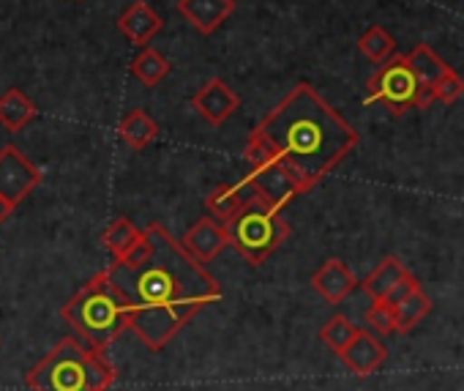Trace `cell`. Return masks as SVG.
<instances>
[{
  "label": "cell",
  "instance_id": "6da1fadb",
  "mask_svg": "<svg viewBox=\"0 0 464 391\" xmlns=\"http://www.w3.org/2000/svg\"><path fill=\"white\" fill-rule=\"evenodd\" d=\"M150 252L142 263L112 260L107 274L129 301V331L159 353L197 312L221 298V288L159 222L145 228Z\"/></svg>",
  "mask_w": 464,
  "mask_h": 391
},
{
  "label": "cell",
  "instance_id": "7a4b0ae2",
  "mask_svg": "<svg viewBox=\"0 0 464 391\" xmlns=\"http://www.w3.org/2000/svg\"><path fill=\"white\" fill-rule=\"evenodd\" d=\"M304 191L317 186L358 145V132L309 85H295L255 129Z\"/></svg>",
  "mask_w": 464,
  "mask_h": 391
},
{
  "label": "cell",
  "instance_id": "3957f363",
  "mask_svg": "<svg viewBox=\"0 0 464 391\" xmlns=\"http://www.w3.org/2000/svg\"><path fill=\"white\" fill-rule=\"evenodd\" d=\"M112 383V361L82 337H63L28 372L31 391H107Z\"/></svg>",
  "mask_w": 464,
  "mask_h": 391
},
{
  "label": "cell",
  "instance_id": "277c9868",
  "mask_svg": "<svg viewBox=\"0 0 464 391\" xmlns=\"http://www.w3.org/2000/svg\"><path fill=\"white\" fill-rule=\"evenodd\" d=\"M61 318L96 350H107L129 328V301L107 271L88 279L61 309Z\"/></svg>",
  "mask_w": 464,
  "mask_h": 391
},
{
  "label": "cell",
  "instance_id": "5b68a950",
  "mask_svg": "<svg viewBox=\"0 0 464 391\" xmlns=\"http://www.w3.org/2000/svg\"><path fill=\"white\" fill-rule=\"evenodd\" d=\"M224 228L229 236V247L252 266L266 263L293 233L290 222L282 217V209L266 203L263 198L224 222Z\"/></svg>",
  "mask_w": 464,
  "mask_h": 391
},
{
  "label": "cell",
  "instance_id": "8992f818",
  "mask_svg": "<svg viewBox=\"0 0 464 391\" xmlns=\"http://www.w3.org/2000/svg\"><path fill=\"white\" fill-rule=\"evenodd\" d=\"M366 102L382 104L391 115L401 118L410 110H426L434 102V91L426 88L418 74L412 72L407 55H391L385 64L377 66V72L369 77Z\"/></svg>",
  "mask_w": 464,
  "mask_h": 391
},
{
  "label": "cell",
  "instance_id": "52a82bcc",
  "mask_svg": "<svg viewBox=\"0 0 464 391\" xmlns=\"http://www.w3.org/2000/svg\"><path fill=\"white\" fill-rule=\"evenodd\" d=\"M42 170L14 145L0 148V198L14 209L42 183Z\"/></svg>",
  "mask_w": 464,
  "mask_h": 391
},
{
  "label": "cell",
  "instance_id": "ba28073f",
  "mask_svg": "<svg viewBox=\"0 0 464 391\" xmlns=\"http://www.w3.org/2000/svg\"><path fill=\"white\" fill-rule=\"evenodd\" d=\"M249 178L257 186L260 198L276 209H285L287 203H293L298 198V194H304L301 183L290 175V170L279 159H268L263 164H255Z\"/></svg>",
  "mask_w": 464,
  "mask_h": 391
},
{
  "label": "cell",
  "instance_id": "9c48e42d",
  "mask_svg": "<svg viewBox=\"0 0 464 391\" xmlns=\"http://www.w3.org/2000/svg\"><path fill=\"white\" fill-rule=\"evenodd\" d=\"M191 107H194L210 126H221L224 121H229L232 115L238 112L241 99H238V93L232 91L224 80L210 77V80L202 83L199 91L191 96Z\"/></svg>",
  "mask_w": 464,
  "mask_h": 391
},
{
  "label": "cell",
  "instance_id": "30bf717a",
  "mask_svg": "<svg viewBox=\"0 0 464 391\" xmlns=\"http://www.w3.org/2000/svg\"><path fill=\"white\" fill-rule=\"evenodd\" d=\"M260 198V191H257V186L252 183V178L246 175L244 181H238V183H224V186H216L208 198H205V206H208V211L213 214V220H221V225L224 222H229L236 214H241L249 203H255Z\"/></svg>",
  "mask_w": 464,
  "mask_h": 391
},
{
  "label": "cell",
  "instance_id": "8fae6325",
  "mask_svg": "<svg viewBox=\"0 0 464 391\" xmlns=\"http://www.w3.org/2000/svg\"><path fill=\"white\" fill-rule=\"evenodd\" d=\"M180 244L186 247V252L199 260V263H210L216 255H221L224 247H229V236H227V228L210 217H202L197 220L180 239Z\"/></svg>",
  "mask_w": 464,
  "mask_h": 391
},
{
  "label": "cell",
  "instance_id": "7c38bea8",
  "mask_svg": "<svg viewBox=\"0 0 464 391\" xmlns=\"http://www.w3.org/2000/svg\"><path fill=\"white\" fill-rule=\"evenodd\" d=\"M236 12V0H178V15L202 36H210Z\"/></svg>",
  "mask_w": 464,
  "mask_h": 391
},
{
  "label": "cell",
  "instance_id": "4fadbf2b",
  "mask_svg": "<svg viewBox=\"0 0 464 391\" xmlns=\"http://www.w3.org/2000/svg\"><path fill=\"white\" fill-rule=\"evenodd\" d=\"M342 361H344V367L353 372V375H358V377H366V375H372V372H377L382 364H385V358H388V347L372 334V331H358V337L350 342V347L339 356Z\"/></svg>",
  "mask_w": 464,
  "mask_h": 391
},
{
  "label": "cell",
  "instance_id": "5bb4252c",
  "mask_svg": "<svg viewBox=\"0 0 464 391\" xmlns=\"http://www.w3.org/2000/svg\"><path fill=\"white\" fill-rule=\"evenodd\" d=\"M355 285H358L355 274H353V271L347 269V263L339 260V258L325 260V263L314 271V277H312V288H314L328 304H342V301L355 290Z\"/></svg>",
  "mask_w": 464,
  "mask_h": 391
},
{
  "label": "cell",
  "instance_id": "9a60e30c",
  "mask_svg": "<svg viewBox=\"0 0 464 391\" xmlns=\"http://www.w3.org/2000/svg\"><path fill=\"white\" fill-rule=\"evenodd\" d=\"M161 17L145 4V0H134V4L118 17V31L137 47H148L150 39L161 31Z\"/></svg>",
  "mask_w": 464,
  "mask_h": 391
},
{
  "label": "cell",
  "instance_id": "2e32d148",
  "mask_svg": "<svg viewBox=\"0 0 464 391\" xmlns=\"http://www.w3.org/2000/svg\"><path fill=\"white\" fill-rule=\"evenodd\" d=\"M404 277H410L407 266H404L399 258H385L374 271L366 274V279L361 282V288H363V293H366L372 301H380V298H388V293H391Z\"/></svg>",
  "mask_w": 464,
  "mask_h": 391
},
{
  "label": "cell",
  "instance_id": "e0dca14e",
  "mask_svg": "<svg viewBox=\"0 0 464 391\" xmlns=\"http://www.w3.org/2000/svg\"><path fill=\"white\" fill-rule=\"evenodd\" d=\"M118 134L121 140L134 148V151H145L156 137H159V123L145 112V110H131L121 118L118 123Z\"/></svg>",
  "mask_w": 464,
  "mask_h": 391
},
{
  "label": "cell",
  "instance_id": "ac0fdd59",
  "mask_svg": "<svg viewBox=\"0 0 464 391\" xmlns=\"http://www.w3.org/2000/svg\"><path fill=\"white\" fill-rule=\"evenodd\" d=\"M34 118H36V104L20 88H9L4 96H0V123H4L9 132L25 129Z\"/></svg>",
  "mask_w": 464,
  "mask_h": 391
},
{
  "label": "cell",
  "instance_id": "d6986e66",
  "mask_svg": "<svg viewBox=\"0 0 464 391\" xmlns=\"http://www.w3.org/2000/svg\"><path fill=\"white\" fill-rule=\"evenodd\" d=\"M407 61H410L412 72L418 74V80H420L426 88H431V91H434V85L450 72V66H448L429 44H415V47L407 53Z\"/></svg>",
  "mask_w": 464,
  "mask_h": 391
},
{
  "label": "cell",
  "instance_id": "ffe728a7",
  "mask_svg": "<svg viewBox=\"0 0 464 391\" xmlns=\"http://www.w3.org/2000/svg\"><path fill=\"white\" fill-rule=\"evenodd\" d=\"M396 312V331L399 334H410L429 312H431V298L423 293V288L418 285L415 290H410L401 301L393 304Z\"/></svg>",
  "mask_w": 464,
  "mask_h": 391
},
{
  "label": "cell",
  "instance_id": "44dd1931",
  "mask_svg": "<svg viewBox=\"0 0 464 391\" xmlns=\"http://www.w3.org/2000/svg\"><path fill=\"white\" fill-rule=\"evenodd\" d=\"M142 236H145V230H140L131 220L118 217V220H112V222L107 225L102 241H104V247L110 249L112 260H121L129 249H134V247L142 241Z\"/></svg>",
  "mask_w": 464,
  "mask_h": 391
},
{
  "label": "cell",
  "instance_id": "7402d4cb",
  "mask_svg": "<svg viewBox=\"0 0 464 391\" xmlns=\"http://www.w3.org/2000/svg\"><path fill=\"white\" fill-rule=\"evenodd\" d=\"M131 74H134L142 85L153 88V85H159V83L169 74V61H167L159 50L142 47L140 55L131 61Z\"/></svg>",
  "mask_w": 464,
  "mask_h": 391
},
{
  "label": "cell",
  "instance_id": "603a6c76",
  "mask_svg": "<svg viewBox=\"0 0 464 391\" xmlns=\"http://www.w3.org/2000/svg\"><path fill=\"white\" fill-rule=\"evenodd\" d=\"M358 50L372 61V64H385L391 55H396V42L382 25H372L361 34Z\"/></svg>",
  "mask_w": 464,
  "mask_h": 391
},
{
  "label": "cell",
  "instance_id": "cb8c5ba5",
  "mask_svg": "<svg viewBox=\"0 0 464 391\" xmlns=\"http://www.w3.org/2000/svg\"><path fill=\"white\" fill-rule=\"evenodd\" d=\"M358 326L350 320V318H344V315H334L323 328H320V342L325 345V347H331L336 356H342L347 347H350V342L358 337Z\"/></svg>",
  "mask_w": 464,
  "mask_h": 391
},
{
  "label": "cell",
  "instance_id": "d4e9b609",
  "mask_svg": "<svg viewBox=\"0 0 464 391\" xmlns=\"http://www.w3.org/2000/svg\"><path fill=\"white\" fill-rule=\"evenodd\" d=\"M366 323H369V328H374L377 334H391V331H396V312H393V304H388L385 298L372 301V307L366 309Z\"/></svg>",
  "mask_w": 464,
  "mask_h": 391
},
{
  "label": "cell",
  "instance_id": "484cf974",
  "mask_svg": "<svg viewBox=\"0 0 464 391\" xmlns=\"http://www.w3.org/2000/svg\"><path fill=\"white\" fill-rule=\"evenodd\" d=\"M464 96V80L450 69L437 85H434V102L440 104H453Z\"/></svg>",
  "mask_w": 464,
  "mask_h": 391
},
{
  "label": "cell",
  "instance_id": "4316f807",
  "mask_svg": "<svg viewBox=\"0 0 464 391\" xmlns=\"http://www.w3.org/2000/svg\"><path fill=\"white\" fill-rule=\"evenodd\" d=\"M12 211H14V206H12V203H6L4 198H0V225H4V222L12 217Z\"/></svg>",
  "mask_w": 464,
  "mask_h": 391
}]
</instances>
